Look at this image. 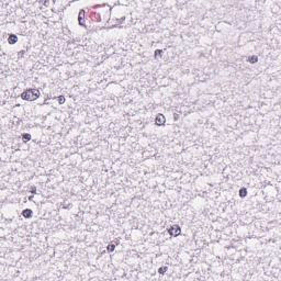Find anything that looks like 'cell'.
Wrapping results in <instances>:
<instances>
[{"label":"cell","mask_w":281,"mask_h":281,"mask_svg":"<svg viewBox=\"0 0 281 281\" xmlns=\"http://www.w3.org/2000/svg\"><path fill=\"white\" fill-rule=\"evenodd\" d=\"M21 99L26 101H34L40 97V90L38 89H28V90H24L22 93H21Z\"/></svg>","instance_id":"obj_1"},{"label":"cell","mask_w":281,"mask_h":281,"mask_svg":"<svg viewBox=\"0 0 281 281\" xmlns=\"http://www.w3.org/2000/svg\"><path fill=\"white\" fill-rule=\"evenodd\" d=\"M168 233L171 237H177L181 234V228L179 225H173L168 228Z\"/></svg>","instance_id":"obj_2"},{"label":"cell","mask_w":281,"mask_h":281,"mask_svg":"<svg viewBox=\"0 0 281 281\" xmlns=\"http://www.w3.org/2000/svg\"><path fill=\"white\" fill-rule=\"evenodd\" d=\"M165 123H166V118H165V115L161 114V113L157 114L156 118H155V124L158 125V126H163V125H165Z\"/></svg>","instance_id":"obj_3"},{"label":"cell","mask_w":281,"mask_h":281,"mask_svg":"<svg viewBox=\"0 0 281 281\" xmlns=\"http://www.w3.org/2000/svg\"><path fill=\"white\" fill-rule=\"evenodd\" d=\"M119 242H120V239L118 238V239H117V241H115V242H112V243H110V244H109V245H108V247H106V251H108V253H112V251L114 250L115 246H117L118 244H119Z\"/></svg>","instance_id":"obj_4"},{"label":"cell","mask_w":281,"mask_h":281,"mask_svg":"<svg viewBox=\"0 0 281 281\" xmlns=\"http://www.w3.org/2000/svg\"><path fill=\"white\" fill-rule=\"evenodd\" d=\"M32 214H33V212H32V210H30V209H24L22 211V215H23V217H25V219H30V217L32 216Z\"/></svg>","instance_id":"obj_5"},{"label":"cell","mask_w":281,"mask_h":281,"mask_svg":"<svg viewBox=\"0 0 281 281\" xmlns=\"http://www.w3.org/2000/svg\"><path fill=\"white\" fill-rule=\"evenodd\" d=\"M17 41H18V36L17 35H14V34H10L8 36V42H9V44H16L17 43Z\"/></svg>","instance_id":"obj_6"},{"label":"cell","mask_w":281,"mask_h":281,"mask_svg":"<svg viewBox=\"0 0 281 281\" xmlns=\"http://www.w3.org/2000/svg\"><path fill=\"white\" fill-rule=\"evenodd\" d=\"M247 60H248V62L250 63V64H255V63H257V62H258V57H257V56H255V55H251V56H249V57H248V59H247Z\"/></svg>","instance_id":"obj_7"},{"label":"cell","mask_w":281,"mask_h":281,"mask_svg":"<svg viewBox=\"0 0 281 281\" xmlns=\"http://www.w3.org/2000/svg\"><path fill=\"white\" fill-rule=\"evenodd\" d=\"M247 195V189L246 188H241L239 189V197L241 198H245Z\"/></svg>","instance_id":"obj_8"},{"label":"cell","mask_w":281,"mask_h":281,"mask_svg":"<svg viewBox=\"0 0 281 281\" xmlns=\"http://www.w3.org/2000/svg\"><path fill=\"white\" fill-rule=\"evenodd\" d=\"M21 137H22V140H24V142H29V140H31V135H30V134H26V133H24V134L21 135Z\"/></svg>","instance_id":"obj_9"},{"label":"cell","mask_w":281,"mask_h":281,"mask_svg":"<svg viewBox=\"0 0 281 281\" xmlns=\"http://www.w3.org/2000/svg\"><path fill=\"white\" fill-rule=\"evenodd\" d=\"M167 270H168V267H167V266H163V267H160V268L158 269V272L160 273V275H164V273L166 272Z\"/></svg>","instance_id":"obj_10"},{"label":"cell","mask_w":281,"mask_h":281,"mask_svg":"<svg viewBox=\"0 0 281 281\" xmlns=\"http://www.w3.org/2000/svg\"><path fill=\"white\" fill-rule=\"evenodd\" d=\"M161 55H163V51H161V50L155 51V58H158V57H160Z\"/></svg>","instance_id":"obj_11"},{"label":"cell","mask_w":281,"mask_h":281,"mask_svg":"<svg viewBox=\"0 0 281 281\" xmlns=\"http://www.w3.org/2000/svg\"><path fill=\"white\" fill-rule=\"evenodd\" d=\"M57 99H58V102H59V105H63V103L65 102V97H64V96H59V97H58V98H57Z\"/></svg>","instance_id":"obj_12"}]
</instances>
